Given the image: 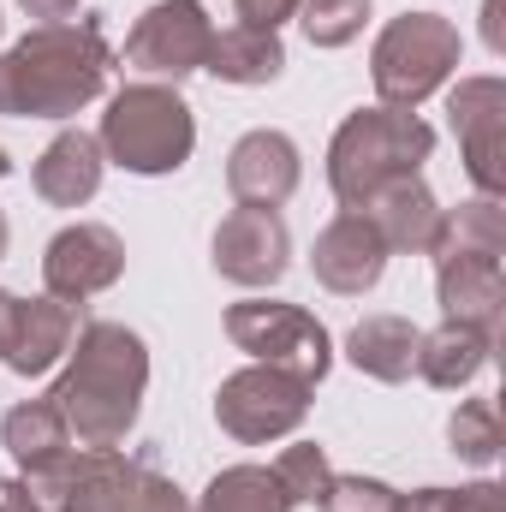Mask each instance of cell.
Instances as JSON below:
<instances>
[{"label": "cell", "mask_w": 506, "mask_h": 512, "mask_svg": "<svg viewBox=\"0 0 506 512\" xmlns=\"http://www.w3.org/2000/svg\"><path fill=\"white\" fill-rule=\"evenodd\" d=\"M114 72L102 18L36 24L0 54V114L6 120H72L84 114Z\"/></svg>", "instance_id": "obj_1"}, {"label": "cell", "mask_w": 506, "mask_h": 512, "mask_svg": "<svg viewBox=\"0 0 506 512\" xmlns=\"http://www.w3.org/2000/svg\"><path fill=\"white\" fill-rule=\"evenodd\" d=\"M143 387H149V346L126 322H84L48 399L66 411L78 447H120L143 411Z\"/></svg>", "instance_id": "obj_2"}, {"label": "cell", "mask_w": 506, "mask_h": 512, "mask_svg": "<svg viewBox=\"0 0 506 512\" xmlns=\"http://www.w3.org/2000/svg\"><path fill=\"white\" fill-rule=\"evenodd\" d=\"M24 489L42 512H191L185 489L149 459L120 447H78L42 471H24Z\"/></svg>", "instance_id": "obj_3"}, {"label": "cell", "mask_w": 506, "mask_h": 512, "mask_svg": "<svg viewBox=\"0 0 506 512\" xmlns=\"http://www.w3.org/2000/svg\"><path fill=\"white\" fill-rule=\"evenodd\" d=\"M96 143L114 167H126L137 179H161V173H179L191 161L197 120L173 84H126L120 96H108Z\"/></svg>", "instance_id": "obj_4"}, {"label": "cell", "mask_w": 506, "mask_h": 512, "mask_svg": "<svg viewBox=\"0 0 506 512\" xmlns=\"http://www.w3.org/2000/svg\"><path fill=\"white\" fill-rule=\"evenodd\" d=\"M429 155H435V131L417 114L358 108V114L340 120L334 143H328V185L346 209H358L376 185L399 179V173H417Z\"/></svg>", "instance_id": "obj_5"}, {"label": "cell", "mask_w": 506, "mask_h": 512, "mask_svg": "<svg viewBox=\"0 0 506 512\" xmlns=\"http://www.w3.org/2000/svg\"><path fill=\"white\" fill-rule=\"evenodd\" d=\"M459 24L441 12H399L370 48V78H376L381 108L417 114V102H429L453 72H459Z\"/></svg>", "instance_id": "obj_6"}, {"label": "cell", "mask_w": 506, "mask_h": 512, "mask_svg": "<svg viewBox=\"0 0 506 512\" xmlns=\"http://www.w3.org/2000/svg\"><path fill=\"white\" fill-rule=\"evenodd\" d=\"M227 340H233L239 352H251L256 364L298 376L304 387H316L328 376V364H334L328 328H322L310 310L280 304V298H245V304H233V310H227Z\"/></svg>", "instance_id": "obj_7"}, {"label": "cell", "mask_w": 506, "mask_h": 512, "mask_svg": "<svg viewBox=\"0 0 506 512\" xmlns=\"http://www.w3.org/2000/svg\"><path fill=\"white\" fill-rule=\"evenodd\" d=\"M209 42L215 24L197 0H155L126 36V72H137V84H179L203 72Z\"/></svg>", "instance_id": "obj_8"}, {"label": "cell", "mask_w": 506, "mask_h": 512, "mask_svg": "<svg viewBox=\"0 0 506 512\" xmlns=\"http://www.w3.org/2000/svg\"><path fill=\"white\" fill-rule=\"evenodd\" d=\"M304 417H310V387L298 376H286V370H268V364L227 376L221 393H215V423L245 447H262V441H280V435L304 429Z\"/></svg>", "instance_id": "obj_9"}, {"label": "cell", "mask_w": 506, "mask_h": 512, "mask_svg": "<svg viewBox=\"0 0 506 512\" xmlns=\"http://www.w3.org/2000/svg\"><path fill=\"white\" fill-rule=\"evenodd\" d=\"M126 274V245L114 227L102 221H78V227H60L42 251V286L48 298L60 304H84L96 292H108L114 280Z\"/></svg>", "instance_id": "obj_10"}, {"label": "cell", "mask_w": 506, "mask_h": 512, "mask_svg": "<svg viewBox=\"0 0 506 512\" xmlns=\"http://www.w3.org/2000/svg\"><path fill=\"white\" fill-rule=\"evenodd\" d=\"M447 126L459 137L465 173L477 197H501L506 167H501V131H506V84L501 78H459L447 96Z\"/></svg>", "instance_id": "obj_11"}, {"label": "cell", "mask_w": 506, "mask_h": 512, "mask_svg": "<svg viewBox=\"0 0 506 512\" xmlns=\"http://www.w3.org/2000/svg\"><path fill=\"white\" fill-rule=\"evenodd\" d=\"M292 268V233L280 209H233L215 227V274L233 286H274Z\"/></svg>", "instance_id": "obj_12"}, {"label": "cell", "mask_w": 506, "mask_h": 512, "mask_svg": "<svg viewBox=\"0 0 506 512\" xmlns=\"http://www.w3.org/2000/svg\"><path fill=\"white\" fill-rule=\"evenodd\" d=\"M78 340V310L60 298H12L0 316V364L12 376H48Z\"/></svg>", "instance_id": "obj_13"}, {"label": "cell", "mask_w": 506, "mask_h": 512, "mask_svg": "<svg viewBox=\"0 0 506 512\" xmlns=\"http://www.w3.org/2000/svg\"><path fill=\"white\" fill-rule=\"evenodd\" d=\"M387 245H381V233L358 215V209H346V215H334L322 233H316V245H310V274L328 286V292H340V298H364L370 286H376L381 274H387Z\"/></svg>", "instance_id": "obj_14"}, {"label": "cell", "mask_w": 506, "mask_h": 512, "mask_svg": "<svg viewBox=\"0 0 506 512\" xmlns=\"http://www.w3.org/2000/svg\"><path fill=\"white\" fill-rule=\"evenodd\" d=\"M304 179L298 143L286 131H245L227 155V191L239 197V209H280Z\"/></svg>", "instance_id": "obj_15"}, {"label": "cell", "mask_w": 506, "mask_h": 512, "mask_svg": "<svg viewBox=\"0 0 506 512\" xmlns=\"http://www.w3.org/2000/svg\"><path fill=\"white\" fill-rule=\"evenodd\" d=\"M358 215L381 233V245L399 251V256H429L435 233H441V203H435V191L423 185V173H399V179L376 185V191L358 203Z\"/></svg>", "instance_id": "obj_16"}, {"label": "cell", "mask_w": 506, "mask_h": 512, "mask_svg": "<svg viewBox=\"0 0 506 512\" xmlns=\"http://www.w3.org/2000/svg\"><path fill=\"white\" fill-rule=\"evenodd\" d=\"M102 173H108V155L90 131H60L42 155H36V197L54 203V209H84L96 191H102Z\"/></svg>", "instance_id": "obj_17"}, {"label": "cell", "mask_w": 506, "mask_h": 512, "mask_svg": "<svg viewBox=\"0 0 506 512\" xmlns=\"http://www.w3.org/2000/svg\"><path fill=\"white\" fill-rule=\"evenodd\" d=\"M435 298H441L447 322H471V328L495 334L501 328V304H506L501 262H483V256H435Z\"/></svg>", "instance_id": "obj_18"}, {"label": "cell", "mask_w": 506, "mask_h": 512, "mask_svg": "<svg viewBox=\"0 0 506 512\" xmlns=\"http://www.w3.org/2000/svg\"><path fill=\"white\" fill-rule=\"evenodd\" d=\"M489 358H495V334H483L471 322H441L435 334L417 340V376L429 387H441V393L471 387L489 370Z\"/></svg>", "instance_id": "obj_19"}, {"label": "cell", "mask_w": 506, "mask_h": 512, "mask_svg": "<svg viewBox=\"0 0 506 512\" xmlns=\"http://www.w3.org/2000/svg\"><path fill=\"white\" fill-rule=\"evenodd\" d=\"M203 72H215L221 84H239V90H256V84H274L286 72V48H280V30H256V24H233V30H215L209 42V60Z\"/></svg>", "instance_id": "obj_20"}, {"label": "cell", "mask_w": 506, "mask_h": 512, "mask_svg": "<svg viewBox=\"0 0 506 512\" xmlns=\"http://www.w3.org/2000/svg\"><path fill=\"white\" fill-rule=\"evenodd\" d=\"M417 340H423V328L405 322V316H364L346 334V358L364 376H376V382L393 387V382H411L417 376Z\"/></svg>", "instance_id": "obj_21"}, {"label": "cell", "mask_w": 506, "mask_h": 512, "mask_svg": "<svg viewBox=\"0 0 506 512\" xmlns=\"http://www.w3.org/2000/svg\"><path fill=\"white\" fill-rule=\"evenodd\" d=\"M0 441H6V453H12L18 471H42V465H54V459L72 453V429H66V411H60L54 399H24V405H12V411L0 417Z\"/></svg>", "instance_id": "obj_22"}, {"label": "cell", "mask_w": 506, "mask_h": 512, "mask_svg": "<svg viewBox=\"0 0 506 512\" xmlns=\"http://www.w3.org/2000/svg\"><path fill=\"white\" fill-rule=\"evenodd\" d=\"M429 256H483V262H501L506 256L501 197H471L459 209H441V233H435Z\"/></svg>", "instance_id": "obj_23"}, {"label": "cell", "mask_w": 506, "mask_h": 512, "mask_svg": "<svg viewBox=\"0 0 506 512\" xmlns=\"http://www.w3.org/2000/svg\"><path fill=\"white\" fill-rule=\"evenodd\" d=\"M191 512H292V501L268 465H227Z\"/></svg>", "instance_id": "obj_24"}, {"label": "cell", "mask_w": 506, "mask_h": 512, "mask_svg": "<svg viewBox=\"0 0 506 512\" xmlns=\"http://www.w3.org/2000/svg\"><path fill=\"white\" fill-rule=\"evenodd\" d=\"M447 441L465 465H495L501 459V411L495 399H459V411L447 417Z\"/></svg>", "instance_id": "obj_25"}, {"label": "cell", "mask_w": 506, "mask_h": 512, "mask_svg": "<svg viewBox=\"0 0 506 512\" xmlns=\"http://www.w3.org/2000/svg\"><path fill=\"white\" fill-rule=\"evenodd\" d=\"M268 471L280 477V489H286V501H292V507H316V501L328 495V483H334V465H328V453H322L316 441L286 447Z\"/></svg>", "instance_id": "obj_26"}, {"label": "cell", "mask_w": 506, "mask_h": 512, "mask_svg": "<svg viewBox=\"0 0 506 512\" xmlns=\"http://www.w3.org/2000/svg\"><path fill=\"white\" fill-rule=\"evenodd\" d=\"M298 24H304L310 48H346V42L364 36L370 0H304L298 6Z\"/></svg>", "instance_id": "obj_27"}, {"label": "cell", "mask_w": 506, "mask_h": 512, "mask_svg": "<svg viewBox=\"0 0 506 512\" xmlns=\"http://www.w3.org/2000/svg\"><path fill=\"white\" fill-rule=\"evenodd\" d=\"M399 512H506V489H501V483L417 489V495H399Z\"/></svg>", "instance_id": "obj_28"}, {"label": "cell", "mask_w": 506, "mask_h": 512, "mask_svg": "<svg viewBox=\"0 0 506 512\" xmlns=\"http://www.w3.org/2000/svg\"><path fill=\"white\" fill-rule=\"evenodd\" d=\"M316 507L322 512H399V489H387L381 477H334Z\"/></svg>", "instance_id": "obj_29"}, {"label": "cell", "mask_w": 506, "mask_h": 512, "mask_svg": "<svg viewBox=\"0 0 506 512\" xmlns=\"http://www.w3.org/2000/svg\"><path fill=\"white\" fill-rule=\"evenodd\" d=\"M239 6V24H256V30H280L286 18H298L304 0H233Z\"/></svg>", "instance_id": "obj_30"}, {"label": "cell", "mask_w": 506, "mask_h": 512, "mask_svg": "<svg viewBox=\"0 0 506 512\" xmlns=\"http://www.w3.org/2000/svg\"><path fill=\"white\" fill-rule=\"evenodd\" d=\"M30 18H42V24H66L72 12H78V0H18Z\"/></svg>", "instance_id": "obj_31"}, {"label": "cell", "mask_w": 506, "mask_h": 512, "mask_svg": "<svg viewBox=\"0 0 506 512\" xmlns=\"http://www.w3.org/2000/svg\"><path fill=\"white\" fill-rule=\"evenodd\" d=\"M0 512H42L36 501H30L24 477H0Z\"/></svg>", "instance_id": "obj_32"}, {"label": "cell", "mask_w": 506, "mask_h": 512, "mask_svg": "<svg viewBox=\"0 0 506 512\" xmlns=\"http://www.w3.org/2000/svg\"><path fill=\"white\" fill-rule=\"evenodd\" d=\"M483 36H489V48H495V54L506 48V36H501V0H489V6H483Z\"/></svg>", "instance_id": "obj_33"}, {"label": "cell", "mask_w": 506, "mask_h": 512, "mask_svg": "<svg viewBox=\"0 0 506 512\" xmlns=\"http://www.w3.org/2000/svg\"><path fill=\"white\" fill-rule=\"evenodd\" d=\"M6 245H12V227H6V209H0V262H6Z\"/></svg>", "instance_id": "obj_34"}, {"label": "cell", "mask_w": 506, "mask_h": 512, "mask_svg": "<svg viewBox=\"0 0 506 512\" xmlns=\"http://www.w3.org/2000/svg\"><path fill=\"white\" fill-rule=\"evenodd\" d=\"M6 173H12V155H6V149H0V179H6Z\"/></svg>", "instance_id": "obj_35"}, {"label": "cell", "mask_w": 506, "mask_h": 512, "mask_svg": "<svg viewBox=\"0 0 506 512\" xmlns=\"http://www.w3.org/2000/svg\"><path fill=\"white\" fill-rule=\"evenodd\" d=\"M6 304H12V292H0V316H6Z\"/></svg>", "instance_id": "obj_36"}]
</instances>
